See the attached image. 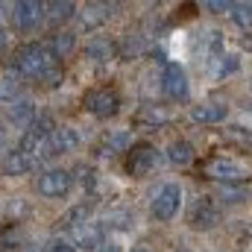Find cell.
I'll return each instance as SVG.
<instances>
[{
  "label": "cell",
  "instance_id": "6da1fadb",
  "mask_svg": "<svg viewBox=\"0 0 252 252\" xmlns=\"http://www.w3.org/2000/svg\"><path fill=\"white\" fill-rule=\"evenodd\" d=\"M59 59L47 47V41H27L12 50V73L27 79H44L50 70L59 67Z\"/></svg>",
  "mask_w": 252,
  "mask_h": 252
},
{
  "label": "cell",
  "instance_id": "7a4b0ae2",
  "mask_svg": "<svg viewBox=\"0 0 252 252\" xmlns=\"http://www.w3.org/2000/svg\"><path fill=\"white\" fill-rule=\"evenodd\" d=\"M202 173L214 182H223V185H244L252 176V167L241 158H232V156H214L202 164Z\"/></svg>",
  "mask_w": 252,
  "mask_h": 252
},
{
  "label": "cell",
  "instance_id": "3957f363",
  "mask_svg": "<svg viewBox=\"0 0 252 252\" xmlns=\"http://www.w3.org/2000/svg\"><path fill=\"white\" fill-rule=\"evenodd\" d=\"M82 109L100 121H109L121 112V94L112 85H97V88L82 94Z\"/></svg>",
  "mask_w": 252,
  "mask_h": 252
},
{
  "label": "cell",
  "instance_id": "277c9868",
  "mask_svg": "<svg viewBox=\"0 0 252 252\" xmlns=\"http://www.w3.org/2000/svg\"><path fill=\"white\" fill-rule=\"evenodd\" d=\"M47 21V3L38 0H18L9 6V24L18 32H35Z\"/></svg>",
  "mask_w": 252,
  "mask_h": 252
},
{
  "label": "cell",
  "instance_id": "5b68a950",
  "mask_svg": "<svg viewBox=\"0 0 252 252\" xmlns=\"http://www.w3.org/2000/svg\"><path fill=\"white\" fill-rule=\"evenodd\" d=\"M73 188V170L67 167H47L35 179V193L41 199H62Z\"/></svg>",
  "mask_w": 252,
  "mask_h": 252
},
{
  "label": "cell",
  "instance_id": "8992f818",
  "mask_svg": "<svg viewBox=\"0 0 252 252\" xmlns=\"http://www.w3.org/2000/svg\"><path fill=\"white\" fill-rule=\"evenodd\" d=\"M179 205H182V188H179L176 182H167V185H161L158 193L153 196L150 214H153V220L167 223V220H173V217H176Z\"/></svg>",
  "mask_w": 252,
  "mask_h": 252
},
{
  "label": "cell",
  "instance_id": "52a82bcc",
  "mask_svg": "<svg viewBox=\"0 0 252 252\" xmlns=\"http://www.w3.org/2000/svg\"><path fill=\"white\" fill-rule=\"evenodd\" d=\"M158 161V153L153 144H135L129 153H126V173L132 179H144Z\"/></svg>",
  "mask_w": 252,
  "mask_h": 252
},
{
  "label": "cell",
  "instance_id": "ba28073f",
  "mask_svg": "<svg viewBox=\"0 0 252 252\" xmlns=\"http://www.w3.org/2000/svg\"><path fill=\"white\" fill-rule=\"evenodd\" d=\"M188 223H190V229H196V232L214 229V226L220 223V205H217L211 196H199V199L193 202V208H190Z\"/></svg>",
  "mask_w": 252,
  "mask_h": 252
},
{
  "label": "cell",
  "instance_id": "9c48e42d",
  "mask_svg": "<svg viewBox=\"0 0 252 252\" xmlns=\"http://www.w3.org/2000/svg\"><path fill=\"white\" fill-rule=\"evenodd\" d=\"M79 144H82V138H79V132H76L73 126L70 124H56L53 126V132L47 135V158H53V156H64V153H73Z\"/></svg>",
  "mask_w": 252,
  "mask_h": 252
},
{
  "label": "cell",
  "instance_id": "30bf717a",
  "mask_svg": "<svg viewBox=\"0 0 252 252\" xmlns=\"http://www.w3.org/2000/svg\"><path fill=\"white\" fill-rule=\"evenodd\" d=\"M32 167H35V161L30 156H24L18 147H9L0 153V176H6V179H24L32 173Z\"/></svg>",
  "mask_w": 252,
  "mask_h": 252
},
{
  "label": "cell",
  "instance_id": "8fae6325",
  "mask_svg": "<svg viewBox=\"0 0 252 252\" xmlns=\"http://www.w3.org/2000/svg\"><path fill=\"white\" fill-rule=\"evenodd\" d=\"M161 91L170 97V100H185L190 91L188 85V73L185 67L176 62H167L164 64V73H161Z\"/></svg>",
  "mask_w": 252,
  "mask_h": 252
},
{
  "label": "cell",
  "instance_id": "7c38bea8",
  "mask_svg": "<svg viewBox=\"0 0 252 252\" xmlns=\"http://www.w3.org/2000/svg\"><path fill=\"white\" fill-rule=\"evenodd\" d=\"M103 235H106V229H103L100 223L88 220V223H79V226L70 229V244H73L76 250L94 252V250L103 247Z\"/></svg>",
  "mask_w": 252,
  "mask_h": 252
},
{
  "label": "cell",
  "instance_id": "4fadbf2b",
  "mask_svg": "<svg viewBox=\"0 0 252 252\" xmlns=\"http://www.w3.org/2000/svg\"><path fill=\"white\" fill-rule=\"evenodd\" d=\"M112 9H115V6H109V3H85L82 9H76V24H79V30H85V32L100 30V27L112 18Z\"/></svg>",
  "mask_w": 252,
  "mask_h": 252
},
{
  "label": "cell",
  "instance_id": "5bb4252c",
  "mask_svg": "<svg viewBox=\"0 0 252 252\" xmlns=\"http://www.w3.org/2000/svg\"><path fill=\"white\" fill-rule=\"evenodd\" d=\"M35 115H38V106L30 97H21L12 106H6V124L18 126V129H30V124L35 121Z\"/></svg>",
  "mask_w": 252,
  "mask_h": 252
},
{
  "label": "cell",
  "instance_id": "9a60e30c",
  "mask_svg": "<svg viewBox=\"0 0 252 252\" xmlns=\"http://www.w3.org/2000/svg\"><path fill=\"white\" fill-rule=\"evenodd\" d=\"M85 56L94 64H109L118 59V44L106 35H94V38L85 41Z\"/></svg>",
  "mask_w": 252,
  "mask_h": 252
},
{
  "label": "cell",
  "instance_id": "2e32d148",
  "mask_svg": "<svg viewBox=\"0 0 252 252\" xmlns=\"http://www.w3.org/2000/svg\"><path fill=\"white\" fill-rule=\"evenodd\" d=\"M47 47H50V50H53V56L62 62V59H67V56L76 50V32H73V30H56V32L50 35Z\"/></svg>",
  "mask_w": 252,
  "mask_h": 252
},
{
  "label": "cell",
  "instance_id": "e0dca14e",
  "mask_svg": "<svg viewBox=\"0 0 252 252\" xmlns=\"http://www.w3.org/2000/svg\"><path fill=\"white\" fill-rule=\"evenodd\" d=\"M164 124H170V112L164 106H144L135 115V126H141V129H158Z\"/></svg>",
  "mask_w": 252,
  "mask_h": 252
},
{
  "label": "cell",
  "instance_id": "ac0fdd59",
  "mask_svg": "<svg viewBox=\"0 0 252 252\" xmlns=\"http://www.w3.org/2000/svg\"><path fill=\"white\" fill-rule=\"evenodd\" d=\"M24 97V82L21 76H15L12 70L9 73H0V106H12L15 100Z\"/></svg>",
  "mask_w": 252,
  "mask_h": 252
},
{
  "label": "cell",
  "instance_id": "d6986e66",
  "mask_svg": "<svg viewBox=\"0 0 252 252\" xmlns=\"http://www.w3.org/2000/svg\"><path fill=\"white\" fill-rule=\"evenodd\" d=\"M147 53V38L141 35V32H126L124 41L118 44V56L126 59V62H132V59H141Z\"/></svg>",
  "mask_w": 252,
  "mask_h": 252
},
{
  "label": "cell",
  "instance_id": "ffe728a7",
  "mask_svg": "<svg viewBox=\"0 0 252 252\" xmlns=\"http://www.w3.org/2000/svg\"><path fill=\"white\" fill-rule=\"evenodd\" d=\"M190 118L196 124H220L226 118V106L223 103H199L190 109Z\"/></svg>",
  "mask_w": 252,
  "mask_h": 252
},
{
  "label": "cell",
  "instance_id": "44dd1931",
  "mask_svg": "<svg viewBox=\"0 0 252 252\" xmlns=\"http://www.w3.org/2000/svg\"><path fill=\"white\" fill-rule=\"evenodd\" d=\"M129 150H132V132L129 129H115L103 141V153L106 156H118V153H129Z\"/></svg>",
  "mask_w": 252,
  "mask_h": 252
},
{
  "label": "cell",
  "instance_id": "7402d4cb",
  "mask_svg": "<svg viewBox=\"0 0 252 252\" xmlns=\"http://www.w3.org/2000/svg\"><path fill=\"white\" fill-rule=\"evenodd\" d=\"M167 161H170V164H176V167L190 164V161H193V147H190L185 138L170 141V144H167Z\"/></svg>",
  "mask_w": 252,
  "mask_h": 252
},
{
  "label": "cell",
  "instance_id": "603a6c76",
  "mask_svg": "<svg viewBox=\"0 0 252 252\" xmlns=\"http://www.w3.org/2000/svg\"><path fill=\"white\" fill-rule=\"evenodd\" d=\"M76 9H79V6H76V3H70V0H62V3H59V0H56V3H47V21H50V24H56V27H59V24H67V21H73V18H76Z\"/></svg>",
  "mask_w": 252,
  "mask_h": 252
},
{
  "label": "cell",
  "instance_id": "cb8c5ba5",
  "mask_svg": "<svg viewBox=\"0 0 252 252\" xmlns=\"http://www.w3.org/2000/svg\"><path fill=\"white\" fill-rule=\"evenodd\" d=\"M91 211H94V205L82 199V202H76L73 208H67V211H64L62 223L67 226V229H73V226H79V223H88V220H91Z\"/></svg>",
  "mask_w": 252,
  "mask_h": 252
},
{
  "label": "cell",
  "instance_id": "d4e9b609",
  "mask_svg": "<svg viewBox=\"0 0 252 252\" xmlns=\"http://www.w3.org/2000/svg\"><path fill=\"white\" fill-rule=\"evenodd\" d=\"M106 226L109 229H118V232H126L132 226V211L129 208H112L106 214Z\"/></svg>",
  "mask_w": 252,
  "mask_h": 252
},
{
  "label": "cell",
  "instance_id": "484cf974",
  "mask_svg": "<svg viewBox=\"0 0 252 252\" xmlns=\"http://www.w3.org/2000/svg\"><path fill=\"white\" fill-rule=\"evenodd\" d=\"M30 211V205L24 202V196H12V199H6V217H9V223L15 226V223H21V217Z\"/></svg>",
  "mask_w": 252,
  "mask_h": 252
},
{
  "label": "cell",
  "instance_id": "4316f807",
  "mask_svg": "<svg viewBox=\"0 0 252 252\" xmlns=\"http://www.w3.org/2000/svg\"><path fill=\"white\" fill-rule=\"evenodd\" d=\"M217 196H220V202H226V205H238V202L247 199V188H244V185H223Z\"/></svg>",
  "mask_w": 252,
  "mask_h": 252
},
{
  "label": "cell",
  "instance_id": "83f0119b",
  "mask_svg": "<svg viewBox=\"0 0 252 252\" xmlns=\"http://www.w3.org/2000/svg\"><path fill=\"white\" fill-rule=\"evenodd\" d=\"M232 18H235L238 27L250 30L252 27V3H235V6H232Z\"/></svg>",
  "mask_w": 252,
  "mask_h": 252
},
{
  "label": "cell",
  "instance_id": "f1b7e54d",
  "mask_svg": "<svg viewBox=\"0 0 252 252\" xmlns=\"http://www.w3.org/2000/svg\"><path fill=\"white\" fill-rule=\"evenodd\" d=\"M44 252H76V247L70 244V238H62V235H56V238H50V241H47Z\"/></svg>",
  "mask_w": 252,
  "mask_h": 252
},
{
  "label": "cell",
  "instance_id": "f546056e",
  "mask_svg": "<svg viewBox=\"0 0 252 252\" xmlns=\"http://www.w3.org/2000/svg\"><path fill=\"white\" fill-rule=\"evenodd\" d=\"M9 144H12V129H9L6 121H0V153L9 150Z\"/></svg>",
  "mask_w": 252,
  "mask_h": 252
},
{
  "label": "cell",
  "instance_id": "4dcf8cb0",
  "mask_svg": "<svg viewBox=\"0 0 252 252\" xmlns=\"http://www.w3.org/2000/svg\"><path fill=\"white\" fill-rule=\"evenodd\" d=\"M232 70H238V56H223V62H220V73H232Z\"/></svg>",
  "mask_w": 252,
  "mask_h": 252
},
{
  "label": "cell",
  "instance_id": "1f68e13d",
  "mask_svg": "<svg viewBox=\"0 0 252 252\" xmlns=\"http://www.w3.org/2000/svg\"><path fill=\"white\" fill-rule=\"evenodd\" d=\"M205 9H211V12H226V9H232V3H220V0H211V3H205Z\"/></svg>",
  "mask_w": 252,
  "mask_h": 252
},
{
  "label": "cell",
  "instance_id": "d6a6232c",
  "mask_svg": "<svg viewBox=\"0 0 252 252\" xmlns=\"http://www.w3.org/2000/svg\"><path fill=\"white\" fill-rule=\"evenodd\" d=\"M6 47H9V32H6V30L0 27V56L6 53Z\"/></svg>",
  "mask_w": 252,
  "mask_h": 252
},
{
  "label": "cell",
  "instance_id": "836d02e7",
  "mask_svg": "<svg viewBox=\"0 0 252 252\" xmlns=\"http://www.w3.org/2000/svg\"><path fill=\"white\" fill-rule=\"evenodd\" d=\"M132 252H153V250H147V247H135Z\"/></svg>",
  "mask_w": 252,
  "mask_h": 252
},
{
  "label": "cell",
  "instance_id": "e575fe53",
  "mask_svg": "<svg viewBox=\"0 0 252 252\" xmlns=\"http://www.w3.org/2000/svg\"><path fill=\"white\" fill-rule=\"evenodd\" d=\"M176 252H188V250H176Z\"/></svg>",
  "mask_w": 252,
  "mask_h": 252
},
{
  "label": "cell",
  "instance_id": "d590c367",
  "mask_svg": "<svg viewBox=\"0 0 252 252\" xmlns=\"http://www.w3.org/2000/svg\"><path fill=\"white\" fill-rule=\"evenodd\" d=\"M106 252H118V250H106Z\"/></svg>",
  "mask_w": 252,
  "mask_h": 252
}]
</instances>
